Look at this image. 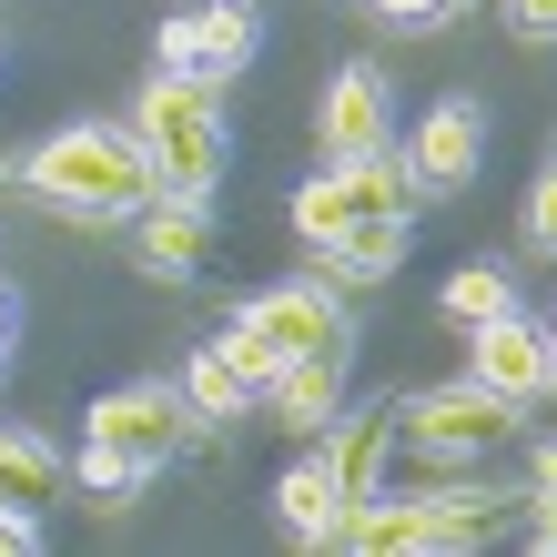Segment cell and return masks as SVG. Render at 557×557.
I'll list each match as a JSON object with an SVG mask.
<instances>
[{
  "label": "cell",
  "mask_w": 557,
  "mask_h": 557,
  "mask_svg": "<svg viewBox=\"0 0 557 557\" xmlns=\"http://www.w3.org/2000/svg\"><path fill=\"white\" fill-rule=\"evenodd\" d=\"M11 183L30 203H51L61 223H133L152 203V162L133 143V122H61L11 162Z\"/></svg>",
  "instance_id": "cell-1"
},
{
  "label": "cell",
  "mask_w": 557,
  "mask_h": 557,
  "mask_svg": "<svg viewBox=\"0 0 557 557\" xmlns=\"http://www.w3.org/2000/svg\"><path fill=\"white\" fill-rule=\"evenodd\" d=\"M528 497H537V528L528 537L557 557V436H537V486H528Z\"/></svg>",
  "instance_id": "cell-24"
},
{
  "label": "cell",
  "mask_w": 557,
  "mask_h": 557,
  "mask_svg": "<svg viewBox=\"0 0 557 557\" xmlns=\"http://www.w3.org/2000/svg\"><path fill=\"white\" fill-rule=\"evenodd\" d=\"M213 253V203H193V193H152V203L133 213V264L152 284H193Z\"/></svg>",
  "instance_id": "cell-7"
},
{
  "label": "cell",
  "mask_w": 557,
  "mask_h": 557,
  "mask_svg": "<svg viewBox=\"0 0 557 557\" xmlns=\"http://www.w3.org/2000/svg\"><path fill=\"white\" fill-rule=\"evenodd\" d=\"M406 162H416V183H425V193H467V183L486 173V112L467 102V91L425 102V122H416Z\"/></svg>",
  "instance_id": "cell-6"
},
{
  "label": "cell",
  "mask_w": 557,
  "mask_h": 557,
  "mask_svg": "<svg viewBox=\"0 0 557 557\" xmlns=\"http://www.w3.org/2000/svg\"><path fill=\"white\" fill-rule=\"evenodd\" d=\"M517 234H528V253H557V152H547V173L528 183V213H517Z\"/></svg>",
  "instance_id": "cell-22"
},
{
  "label": "cell",
  "mask_w": 557,
  "mask_h": 557,
  "mask_svg": "<svg viewBox=\"0 0 557 557\" xmlns=\"http://www.w3.org/2000/svg\"><path fill=\"white\" fill-rule=\"evenodd\" d=\"M152 72L203 82V11H162V30H152Z\"/></svg>",
  "instance_id": "cell-20"
},
{
  "label": "cell",
  "mask_w": 557,
  "mask_h": 557,
  "mask_svg": "<svg viewBox=\"0 0 557 557\" xmlns=\"http://www.w3.org/2000/svg\"><path fill=\"white\" fill-rule=\"evenodd\" d=\"M213 345H223V355H234V375L253 385V396H264V385H274V366H284V355H274V335H264V324H244V314H234V324H223V335H213Z\"/></svg>",
  "instance_id": "cell-21"
},
{
  "label": "cell",
  "mask_w": 557,
  "mask_h": 557,
  "mask_svg": "<svg viewBox=\"0 0 557 557\" xmlns=\"http://www.w3.org/2000/svg\"><path fill=\"white\" fill-rule=\"evenodd\" d=\"M345 223H355V193H345V173H335V162H324V173L294 193V234H305V244H335Z\"/></svg>",
  "instance_id": "cell-19"
},
{
  "label": "cell",
  "mask_w": 557,
  "mask_h": 557,
  "mask_svg": "<svg viewBox=\"0 0 557 557\" xmlns=\"http://www.w3.org/2000/svg\"><path fill=\"white\" fill-rule=\"evenodd\" d=\"M507 517H517L507 486H436L425 497V547H486Z\"/></svg>",
  "instance_id": "cell-15"
},
{
  "label": "cell",
  "mask_w": 557,
  "mask_h": 557,
  "mask_svg": "<svg viewBox=\"0 0 557 557\" xmlns=\"http://www.w3.org/2000/svg\"><path fill=\"white\" fill-rule=\"evenodd\" d=\"M253 51H264V11L253 0H203V82L223 91Z\"/></svg>",
  "instance_id": "cell-16"
},
{
  "label": "cell",
  "mask_w": 557,
  "mask_h": 557,
  "mask_svg": "<svg viewBox=\"0 0 557 557\" xmlns=\"http://www.w3.org/2000/svg\"><path fill=\"white\" fill-rule=\"evenodd\" d=\"M517 425H528V416H517L507 396H486L476 375H456V385H425V396H406V406H396V436L425 456V467H467V456L507 446Z\"/></svg>",
  "instance_id": "cell-3"
},
{
  "label": "cell",
  "mask_w": 557,
  "mask_h": 557,
  "mask_svg": "<svg viewBox=\"0 0 557 557\" xmlns=\"http://www.w3.org/2000/svg\"><path fill=\"white\" fill-rule=\"evenodd\" d=\"M345 375H355V335L314 345V355H284V366H274V385H264L274 425H294V436H324V425L345 416Z\"/></svg>",
  "instance_id": "cell-8"
},
{
  "label": "cell",
  "mask_w": 557,
  "mask_h": 557,
  "mask_svg": "<svg viewBox=\"0 0 557 557\" xmlns=\"http://www.w3.org/2000/svg\"><path fill=\"white\" fill-rule=\"evenodd\" d=\"M366 11H375V21H396V30H446L467 0H366Z\"/></svg>",
  "instance_id": "cell-25"
},
{
  "label": "cell",
  "mask_w": 557,
  "mask_h": 557,
  "mask_svg": "<svg viewBox=\"0 0 557 557\" xmlns=\"http://www.w3.org/2000/svg\"><path fill=\"white\" fill-rule=\"evenodd\" d=\"M314 143H324V162H355V152L396 143V112H385V72L375 61H345L335 72V91H324V112H314Z\"/></svg>",
  "instance_id": "cell-9"
},
{
  "label": "cell",
  "mask_w": 557,
  "mask_h": 557,
  "mask_svg": "<svg viewBox=\"0 0 557 557\" xmlns=\"http://www.w3.org/2000/svg\"><path fill=\"white\" fill-rule=\"evenodd\" d=\"M234 314H244V324H264V335H274V355H314V345L355 335V324H345V305H335L324 284H264V294H253V305H234Z\"/></svg>",
  "instance_id": "cell-10"
},
{
  "label": "cell",
  "mask_w": 557,
  "mask_h": 557,
  "mask_svg": "<svg viewBox=\"0 0 557 557\" xmlns=\"http://www.w3.org/2000/svg\"><path fill=\"white\" fill-rule=\"evenodd\" d=\"M547 335H557V314H547Z\"/></svg>",
  "instance_id": "cell-29"
},
{
  "label": "cell",
  "mask_w": 557,
  "mask_h": 557,
  "mask_svg": "<svg viewBox=\"0 0 557 557\" xmlns=\"http://www.w3.org/2000/svg\"><path fill=\"white\" fill-rule=\"evenodd\" d=\"M30 547H41V517H30V507H0V557H30Z\"/></svg>",
  "instance_id": "cell-27"
},
{
  "label": "cell",
  "mask_w": 557,
  "mask_h": 557,
  "mask_svg": "<svg viewBox=\"0 0 557 557\" xmlns=\"http://www.w3.org/2000/svg\"><path fill=\"white\" fill-rule=\"evenodd\" d=\"M61 486H72V456H61L41 425H0V507H30V517H41Z\"/></svg>",
  "instance_id": "cell-14"
},
{
  "label": "cell",
  "mask_w": 557,
  "mask_h": 557,
  "mask_svg": "<svg viewBox=\"0 0 557 557\" xmlns=\"http://www.w3.org/2000/svg\"><path fill=\"white\" fill-rule=\"evenodd\" d=\"M345 507H355V497H345V476L324 467V446L305 456V467H284V486H274V517H284L294 547H335V537H345Z\"/></svg>",
  "instance_id": "cell-11"
},
{
  "label": "cell",
  "mask_w": 557,
  "mask_h": 557,
  "mask_svg": "<svg viewBox=\"0 0 557 557\" xmlns=\"http://www.w3.org/2000/svg\"><path fill=\"white\" fill-rule=\"evenodd\" d=\"M244 396H253V385L234 375V355H223V345H193V355H183V406L203 416V425H234Z\"/></svg>",
  "instance_id": "cell-17"
},
{
  "label": "cell",
  "mask_w": 557,
  "mask_h": 557,
  "mask_svg": "<svg viewBox=\"0 0 557 557\" xmlns=\"http://www.w3.org/2000/svg\"><path fill=\"white\" fill-rule=\"evenodd\" d=\"M416 253V223L406 213H366V223H345L335 244H314V264H324V284H385Z\"/></svg>",
  "instance_id": "cell-12"
},
{
  "label": "cell",
  "mask_w": 557,
  "mask_h": 557,
  "mask_svg": "<svg viewBox=\"0 0 557 557\" xmlns=\"http://www.w3.org/2000/svg\"><path fill=\"white\" fill-rule=\"evenodd\" d=\"M72 476H82V486H91L102 507H133V486H143V476L122 467V456H102V446H82V456H72Z\"/></svg>",
  "instance_id": "cell-23"
},
{
  "label": "cell",
  "mask_w": 557,
  "mask_h": 557,
  "mask_svg": "<svg viewBox=\"0 0 557 557\" xmlns=\"http://www.w3.org/2000/svg\"><path fill=\"white\" fill-rule=\"evenodd\" d=\"M467 375L486 396H507L517 416H537L557 396V335L528 314H486V324H467Z\"/></svg>",
  "instance_id": "cell-5"
},
{
  "label": "cell",
  "mask_w": 557,
  "mask_h": 557,
  "mask_svg": "<svg viewBox=\"0 0 557 557\" xmlns=\"http://www.w3.org/2000/svg\"><path fill=\"white\" fill-rule=\"evenodd\" d=\"M11 335H21V305H11V284H0V355H11Z\"/></svg>",
  "instance_id": "cell-28"
},
{
  "label": "cell",
  "mask_w": 557,
  "mask_h": 557,
  "mask_svg": "<svg viewBox=\"0 0 557 557\" xmlns=\"http://www.w3.org/2000/svg\"><path fill=\"white\" fill-rule=\"evenodd\" d=\"M507 30H517V41H557V0H507Z\"/></svg>",
  "instance_id": "cell-26"
},
{
  "label": "cell",
  "mask_w": 557,
  "mask_h": 557,
  "mask_svg": "<svg viewBox=\"0 0 557 557\" xmlns=\"http://www.w3.org/2000/svg\"><path fill=\"white\" fill-rule=\"evenodd\" d=\"M0 366H11V355H0Z\"/></svg>",
  "instance_id": "cell-30"
},
{
  "label": "cell",
  "mask_w": 557,
  "mask_h": 557,
  "mask_svg": "<svg viewBox=\"0 0 557 557\" xmlns=\"http://www.w3.org/2000/svg\"><path fill=\"white\" fill-rule=\"evenodd\" d=\"M133 143L152 162V193H193V203H213L223 183V112H213V82H173L152 72L133 91Z\"/></svg>",
  "instance_id": "cell-2"
},
{
  "label": "cell",
  "mask_w": 557,
  "mask_h": 557,
  "mask_svg": "<svg viewBox=\"0 0 557 557\" xmlns=\"http://www.w3.org/2000/svg\"><path fill=\"white\" fill-rule=\"evenodd\" d=\"M385 456H396V406H355V416L324 425V467L345 476V497H375Z\"/></svg>",
  "instance_id": "cell-13"
},
{
  "label": "cell",
  "mask_w": 557,
  "mask_h": 557,
  "mask_svg": "<svg viewBox=\"0 0 557 557\" xmlns=\"http://www.w3.org/2000/svg\"><path fill=\"white\" fill-rule=\"evenodd\" d=\"M436 305H446L456 324H486V314H517V284H507L497 264H456V274H446V294H436Z\"/></svg>",
  "instance_id": "cell-18"
},
{
  "label": "cell",
  "mask_w": 557,
  "mask_h": 557,
  "mask_svg": "<svg viewBox=\"0 0 557 557\" xmlns=\"http://www.w3.org/2000/svg\"><path fill=\"white\" fill-rule=\"evenodd\" d=\"M193 425H203V416L183 406V385H112V396L82 416V446L122 456L133 476H162V467L193 446Z\"/></svg>",
  "instance_id": "cell-4"
}]
</instances>
